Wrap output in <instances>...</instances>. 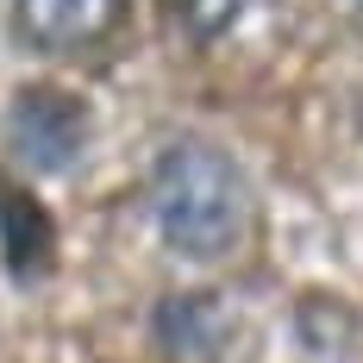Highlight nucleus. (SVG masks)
<instances>
[{
    "mask_svg": "<svg viewBox=\"0 0 363 363\" xmlns=\"http://www.w3.org/2000/svg\"><path fill=\"white\" fill-rule=\"evenodd\" d=\"M6 132H13V150L32 169H69L88 150V107L75 94H63V88H26L13 101Z\"/></svg>",
    "mask_w": 363,
    "mask_h": 363,
    "instance_id": "obj_3",
    "label": "nucleus"
},
{
    "mask_svg": "<svg viewBox=\"0 0 363 363\" xmlns=\"http://www.w3.org/2000/svg\"><path fill=\"white\" fill-rule=\"evenodd\" d=\"M169 13L182 19V32H188V38L213 44V38H225L238 19H245V0H169Z\"/></svg>",
    "mask_w": 363,
    "mask_h": 363,
    "instance_id": "obj_5",
    "label": "nucleus"
},
{
    "mask_svg": "<svg viewBox=\"0 0 363 363\" xmlns=\"http://www.w3.org/2000/svg\"><path fill=\"white\" fill-rule=\"evenodd\" d=\"M132 19V0H13V26L38 57H88Z\"/></svg>",
    "mask_w": 363,
    "mask_h": 363,
    "instance_id": "obj_2",
    "label": "nucleus"
},
{
    "mask_svg": "<svg viewBox=\"0 0 363 363\" xmlns=\"http://www.w3.org/2000/svg\"><path fill=\"white\" fill-rule=\"evenodd\" d=\"M150 219L188 263H219L251 232V182L225 150L176 138L150 169Z\"/></svg>",
    "mask_w": 363,
    "mask_h": 363,
    "instance_id": "obj_1",
    "label": "nucleus"
},
{
    "mask_svg": "<svg viewBox=\"0 0 363 363\" xmlns=\"http://www.w3.org/2000/svg\"><path fill=\"white\" fill-rule=\"evenodd\" d=\"M0 251H6V269L19 282H38L50 263H57V225L38 207L32 194L19 188H0Z\"/></svg>",
    "mask_w": 363,
    "mask_h": 363,
    "instance_id": "obj_4",
    "label": "nucleus"
}]
</instances>
